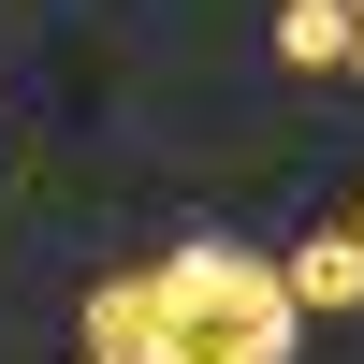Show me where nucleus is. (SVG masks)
Segmentation results:
<instances>
[{"instance_id": "20e7f679", "label": "nucleus", "mask_w": 364, "mask_h": 364, "mask_svg": "<svg viewBox=\"0 0 364 364\" xmlns=\"http://www.w3.org/2000/svg\"><path fill=\"white\" fill-rule=\"evenodd\" d=\"M350 73H364V0H350Z\"/></svg>"}, {"instance_id": "f03ea898", "label": "nucleus", "mask_w": 364, "mask_h": 364, "mask_svg": "<svg viewBox=\"0 0 364 364\" xmlns=\"http://www.w3.org/2000/svg\"><path fill=\"white\" fill-rule=\"evenodd\" d=\"M277 291H291V321H350V306H364V233H350V219H321V233H291V262H277Z\"/></svg>"}, {"instance_id": "f257e3e1", "label": "nucleus", "mask_w": 364, "mask_h": 364, "mask_svg": "<svg viewBox=\"0 0 364 364\" xmlns=\"http://www.w3.org/2000/svg\"><path fill=\"white\" fill-rule=\"evenodd\" d=\"M87 364H291V291L262 248H161L87 291Z\"/></svg>"}, {"instance_id": "39448f33", "label": "nucleus", "mask_w": 364, "mask_h": 364, "mask_svg": "<svg viewBox=\"0 0 364 364\" xmlns=\"http://www.w3.org/2000/svg\"><path fill=\"white\" fill-rule=\"evenodd\" d=\"M350 233H364V219H350Z\"/></svg>"}, {"instance_id": "7ed1b4c3", "label": "nucleus", "mask_w": 364, "mask_h": 364, "mask_svg": "<svg viewBox=\"0 0 364 364\" xmlns=\"http://www.w3.org/2000/svg\"><path fill=\"white\" fill-rule=\"evenodd\" d=\"M277 58L291 73H350V0H277Z\"/></svg>"}]
</instances>
